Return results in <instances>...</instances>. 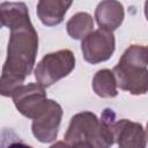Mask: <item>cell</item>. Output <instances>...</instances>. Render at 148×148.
I'll use <instances>...</instances> for the list:
<instances>
[{
    "instance_id": "6da1fadb",
    "label": "cell",
    "mask_w": 148,
    "mask_h": 148,
    "mask_svg": "<svg viewBox=\"0 0 148 148\" xmlns=\"http://www.w3.org/2000/svg\"><path fill=\"white\" fill-rule=\"evenodd\" d=\"M38 51V35L31 22L10 29L7 58L0 76V95L12 97L32 72Z\"/></svg>"
},
{
    "instance_id": "7a4b0ae2",
    "label": "cell",
    "mask_w": 148,
    "mask_h": 148,
    "mask_svg": "<svg viewBox=\"0 0 148 148\" xmlns=\"http://www.w3.org/2000/svg\"><path fill=\"white\" fill-rule=\"evenodd\" d=\"M116 114L112 109H105L101 119L94 112L82 111L74 114L65 133V142L71 145L86 141L92 148H111L114 143L112 125Z\"/></svg>"
},
{
    "instance_id": "3957f363",
    "label": "cell",
    "mask_w": 148,
    "mask_h": 148,
    "mask_svg": "<svg viewBox=\"0 0 148 148\" xmlns=\"http://www.w3.org/2000/svg\"><path fill=\"white\" fill-rule=\"evenodd\" d=\"M117 87L132 95H145L148 90V61L147 47L133 44L121 54L113 67Z\"/></svg>"
},
{
    "instance_id": "277c9868",
    "label": "cell",
    "mask_w": 148,
    "mask_h": 148,
    "mask_svg": "<svg viewBox=\"0 0 148 148\" xmlns=\"http://www.w3.org/2000/svg\"><path fill=\"white\" fill-rule=\"evenodd\" d=\"M75 67V57L71 50H59L45 54L35 68V79L40 86L50 87L66 77Z\"/></svg>"
},
{
    "instance_id": "5b68a950",
    "label": "cell",
    "mask_w": 148,
    "mask_h": 148,
    "mask_svg": "<svg viewBox=\"0 0 148 148\" xmlns=\"http://www.w3.org/2000/svg\"><path fill=\"white\" fill-rule=\"evenodd\" d=\"M61 118V105L58 102L47 98L32 118L31 131L34 136L43 143L54 141L58 136Z\"/></svg>"
},
{
    "instance_id": "8992f818",
    "label": "cell",
    "mask_w": 148,
    "mask_h": 148,
    "mask_svg": "<svg viewBox=\"0 0 148 148\" xmlns=\"http://www.w3.org/2000/svg\"><path fill=\"white\" fill-rule=\"evenodd\" d=\"M116 50L114 35L104 29H97L86 36L81 42L83 58L89 64H99L111 58Z\"/></svg>"
},
{
    "instance_id": "52a82bcc",
    "label": "cell",
    "mask_w": 148,
    "mask_h": 148,
    "mask_svg": "<svg viewBox=\"0 0 148 148\" xmlns=\"http://www.w3.org/2000/svg\"><path fill=\"white\" fill-rule=\"evenodd\" d=\"M13 102L17 111L27 118H34L43 103L47 99L46 91L39 83L30 82L22 84L12 95Z\"/></svg>"
},
{
    "instance_id": "ba28073f",
    "label": "cell",
    "mask_w": 148,
    "mask_h": 148,
    "mask_svg": "<svg viewBox=\"0 0 148 148\" xmlns=\"http://www.w3.org/2000/svg\"><path fill=\"white\" fill-rule=\"evenodd\" d=\"M113 139L119 148H146L147 133L140 123L128 119L114 120L112 125Z\"/></svg>"
},
{
    "instance_id": "9c48e42d",
    "label": "cell",
    "mask_w": 148,
    "mask_h": 148,
    "mask_svg": "<svg viewBox=\"0 0 148 148\" xmlns=\"http://www.w3.org/2000/svg\"><path fill=\"white\" fill-rule=\"evenodd\" d=\"M124 17V6L119 1H101L95 9V20L99 28L111 32L121 25Z\"/></svg>"
},
{
    "instance_id": "30bf717a",
    "label": "cell",
    "mask_w": 148,
    "mask_h": 148,
    "mask_svg": "<svg viewBox=\"0 0 148 148\" xmlns=\"http://www.w3.org/2000/svg\"><path fill=\"white\" fill-rule=\"evenodd\" d=\"M72 6V1L40 0L37 3V15L46 27H54L64 21L65 14Z\"/></svg>"
},
{
    "instance_id": "8fae6325",
    "label": "cell",
    "mask_w": 148,
    "mask_h": 148,
    "mask_svg": "<svg viewBox=\"0 0 148 148\" xmlns=\"http://www.w3.org/2000/svg\"><path fill=\"white\" fill-rule=\"evenodd\" d=\"M0 21L2 27L10 29L21 27L30 21L29 10L24 2H2L0 3Z\"/></svg>"
},
{
    "instance_id": "7c38bea8",
    "label": "cell",
    "mask_w": 148,
    "mask_h": 148,
    "mask_svg": "<svg viewBox=\"0 0 148 148\" xmlns=\"http://www.w3.org/2000/svg\"><path fill=\"white\" fill-rule=\"evenodd\" d=\"M92 89L95 94L103 98H112L118 95L117 82L112 71L104 68L96 72L92 79Z\"/></svg>"
},
{
    "instance_id": "4fadbf2b",
    "label": "cell",
    "mask_w": 148,
    "mask_h": 148,
    "mask_svg": "<svg viewBox=\"0 0 148 148\" xmlns=\"http://www.w3.org/2000/svg\"><path fill=\"white\" fill-rule=\"evenodd\" d=\"M66 30L73 39H83L94 31V18L89 13H76L67 21Z\"/></svg>"
},
{
    "instance_id": "5bb4252c",
    "label": "cell",
    "mask_w": 148,
    "mask_h": 148,
    "mask_svg": "<svg viewBox=\"0 0 148 148\" xmlns=\"http://www.w3.org/2000/svg\"><path fill=\"white\" fill-rule=\"evenodd\" d=\"M1 148H34L27 143H24L20 138H16V140H9L6 145H1Z\"/></svg>"
},
{
    "instance_id": "9a60e30c",
    "label": "cell",
    "mask_w": 148,
    "mask_h": 148,
    "mask_svg": "<svg viewBox=\"0 0 148 148\" xmlns=\"http://www.w3.org/2000/svg\"><path fill=\"white\" fill-rule=\"evenodd\" d=\"M69 148H92L88 142L86 141H77V142H73L71 145H68Z\"/></svg>"
},
{
    "instance_id": "2e32d148",
    "label": "cell",
    "mask_w": 148,
    "mask_h": 148,
    "mask_svg": "<svg viewBox=\"0 0 148 148\" xmlns=\"http://www.w3.org/2000/svg\"><path fill=\"white\" fill-rule=\"evenodd\" d=\"M50 148H69L68 145L65 141H57L56 143H53Z\"/></svg>"
},
{
    "instance_id": "e0dca14e",
    "label": "cell",
    "mask_w": 148,
    "mask_h": 148,
    "mask_svg": "<svg viewBox=\"0 0 148 148\" xmlns=\"http://www.w3.org/2000/svg\"><path fill=\"white\" fill-rule=\"evenodd\" d=\"M2 28V23H1V21H0V29Z\"/></svg>"
}]
</instances>
